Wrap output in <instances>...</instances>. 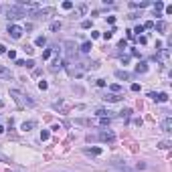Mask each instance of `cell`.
I'll return each mask as SVG.
<instances>
[{"label": "cell", "mask_w": 172, "mask_h": 172, "mask_svg": "<svg viewBox=\"0 0 172 172\" xmlns=\"http://www.w3.org/2000/svg\"><path fill=\"white\" fill-rule=\"evenodd\" d=\"M0 10H2V6H0Z\"/></svg>", "instance_id": "obj_48"}, {"label": "cell", "mask_w": 172, "mask_h": 172, "mask_svg": "<svg viewBox=\"0 0 172 172\" xmlns=\"http://www.w3.org/2000/svg\"><path fill=\"white\" fill-rule=\"evenodd\" d=\"M95 116H97V118H112V116H114V112H107V110H97V112H95Z\"/></svg>", "instance_id": "obj_20"}, {"label": "cell", "mask_w": 172, "mask_h": 172, "mask_svg": "<svg viewBox=\"0 0 172 172\" xmlns=\"http://www.w3.org/2000/svg\"><path fill=\"white\" fill-rule=\"evenodd\" d=\"M2 132H4V128H2V126H0V134H2Z\"/></svg>", "instance_id": "obj_47"}, {"label": "cell", "mask_w": 172, "mask_h": 172, "mask_svg": "<svg viewBox=\"0 0 172 172\" xmlns=\"http://www.w3.org/2000/svg\"><path fill=\"white\" fill-rule=\"evenodd\" d=\"M25 16H29V10L20 8V6H16V4L6 6V18H8V20H18V18H25Z\"/></svg>", "instance_id": "obj_1"}, {"label": "cell", "mask_w": 172, "mask_h": 172, "mask_svg": "<svg viewBox=\"0 0 172 172\" xmlns=\"http://www.w3.org/2000/svg\"><path fill=\"white\" fill-rule=\"evenodd\" d=\"M0 107H4V101H2V99H0Z\"/></svg>", "instance_id": "obj_46"}, {"label": "cell", "mask_w": 172, "mask_h": 172, "mask_svg": "<svg viewBox=\"0 0 172 172\" xmlns=\"http://www.w3.org/2000/svg\"><path fill=\"white\" fill-rule=\"evenodd\" d=\"M99 126H110V118H99Z\"/></svg>", "instance_id": "obj_34"}, {"label": "cell", "mask_w": 172, "mask_h": 172, "mask_svg": "<svg viewBox=\"0 0 172 172\" xmlns=\"http://www.w3.org/2000/svg\"><path fill=\"white\" fill-rule=\"evenodd\" d=\"M53 12H55V8H39V10H35V12H29V16L43 20V18H49V14H53Z\"/></svg>", "instance_id": "obj_3"}, {"label": "cell", "mask_w": 172, "mask_h": 172, "mask_svg": "<svg viewBox=\"0 0 172 172\" xmlns=\"http://www.w3.org/2000/svg\"><path fill=\"white\" fill-rule=\"evenodd\" d=\"M83 152L87 154V156H99L101 154V148H85Z\"/></svg>", "instance_id": "obj_17"}, {"label": "cell", "mask_w": 172, "mask_h": 172, "mask_svg": "<svg viewBox=\"0 0 172 172\" xmlns=\"http://www.w3.org/2000/svg\"><path fill=\"white\" fill-rule=\"evenodd\" d=\"M10 95L14 97V101H16L20 107H25V105H35V101H33L31 97H25L23 93H18L16 89H10Z\"/></svg>", "instance_id": "obj_2"}, {"label": "cell", "mask_w": 172, "mask_h": 172, "mask_svg": "<svg viewBox=\"0 0 172 172\" xmlns=\"http://www.w3.org/2000/svg\"><path fill=\"white\" fill-rule=\"evenodd\" d=\"M61 6L65 8V10H71V8H73V2H71V0H65V2H63Z\"/></svg>", "instance_id": "obj_27"}, {"label": "cell", "mask_w": 172, "mask_h": 172, "mask_svg": "<svg viewBox=\"0 0 172 172\" xmlns=\"http://www.w3.org/2000/svg\"><path fill=\"white\" fill-rule=\"evenodd\" d=\"M2 53H6V47H4V45H0V55H2Z\"/></svg>", "instance_id": "obj_45"}, {"label": "cell", "mask_w": 172, "mask_h": 172, "mask_svg": "<svg viewBox=\"0 0 172 172\" xmlns=\"http://www.w3.org/2000/svg\"><path fill=\"white\" fill-rule=\"evenodd\" d=\"M154 29H156L158 33H164V31L168 29V25L164 23V20H158V23H154Z\"/></svg>", "instance_id": "obj_18"}, {"label": "cell", "mask_w": 172, "mask_h": 172, "mask_svg": "<svg viewBox=\"0 0 172 172\" xmlns=\"http://www.w3.org/2000/svg\"><path fill=\"white\" fill-rule=\"evenodd\" d=\"M120 114H122V118H124V120H128V118L132 116V110H128V107H126V110H124V112H120Z\"/></svg>", "instance_id": "obj_29"}, {"label": "cell", "mask_w": 172, "mask_h": 172, "mask_svg": "<svg viewBox=\"0 0 172 172\" xmlns=\"http://www.w3.org/2000/svg\"><path fill=\"white\" fill-rule=\"evenodd\" d=\"M110 89H112V93H120V91H122V85L114 83V85H110Z\"/></svg>", "instance_id": "obj_25"}, {"label": "cell", "mask_w": 172, "mask_h": 172, "mask_svg": "<svg viewBox=\"0 0 172 172\" xmlns=\"http://www.w3.org/2000/svg\"><path fill=\"white\" fill-rule=\"evenodd\" d=\"M164 10H166V14H172V4L170 6H164Z\"/></svg>", "instance_id": "obj_43"}, {"label": "cell", "mask_w": 172, "mask_h": 172, "mask_svg": "<svg viewBox=\"0 0 172 172\" xmlns=\"http://www.w3.org/2000/svg\"><path fill=\"white\" fill-rule=\"evenodd\" d=\"M25 67H27V69H33V67H35V61H33V59L25 61Z\"/></svg>", "instance_id": "obj_33"}, {"label": "cell", "mask_w": 172, "mask_h": 172, "mask_svg": "<svg viewBox=\"0 0 172 172\" xmlns=\"http://www.w3.org/2000/svg\"><path fill=\"white\" fill-rule=\"evenodd\" d=\"M138 43H140V45H146L148 39H146V37H138Z\"/></svg>", "instance_id": "obj_40"}, {"label": "cell", "mask_w": 172, "mask_h": 172, "mask_svg": "<svg viewBox=\"0 0 172 172\" xmlns=\"http://www.w3.org/2000/svg\"><path fill=\"white\" fill-rule=\"evenodd\" d=\"M23 29H20L18 25H8V35L12 37V39H20V37H23Z\"/></svg>", "instance_id": "obj_6"}, {"label": "cell", "mask_w": 172, "mask_h": 172, "mask_svg": "<svg viewBox=\"0 0 172 172\" xmlns=\"http://www.w3.org/2000/svg\"><path fill=\"white\" fill-rule=\"evenodd\" d=\"M65 47H67V55H69V59H73V55H75V47H73V43H71V41H67V43H65Z\"/></svg>", "instance_id": "obj_19"}, {"label": "cell", "mask_w": 172, "mask_h": 172, "mask_svg": "<svg viewBox=\"0 0 172 172\" xmlns=\"http://www.w3.org/2000/svg\"><path fill=\"white\" fill-rule=\"evenodd\" d=\"M91 49H93V45H91V43H89V41H85V43H83V45H81V53H89Z\"/></svg>", "instance_id": "obj_21"}, {"label": "cell", "mask_w": 172, "mask_h": 172, "mask_svg": "<svg viewBox=\"0 0 172 172\" xmlns=\"http://www.w3.org/2000/svg\"><path fill=\"white\" fill-rule=\"evenodd\" d=\"M35 128H37V122L29 120V122H25L23 126H20V130H23V132H31V130H35Z\"/></svg>", "instance_id": "obj_11"}, {"label": "cell", "mask_w": 172, "mask_h": 172, "mask_svg": "<svg viewBox=\"0 0 172 172\" xmlns=\"http://www.w3.org/2000/svg\"><path fill=\"white\" fill-rule=\"evenodd\" d=\"M51 57V49H47V51H43V59H49Z\"/></svg>", "instance_id": "obj_39"}, {"label": "cell", "mask_w": 172, "mask_h": 172, "mask_svg": "<svg viewBox=\"0 0 172 172\" xmlns=\"http://www.w3.org/2000/svg\"><path fill=\"white\" fill-rule=\"evenodd\" d=\"M162 132H164V134H170V132H172V118H170V116L162 120Z\"/></svg>", "instance_id": "obj_9"}, {"label": "cell", "mask_w": 172, "mask_h": 172, "mask_svg": "<svg viewBox=\"0 0 172 172\" xmlns=\"http://www.w3.org/2000/svg\"><path fill=\"white\" fill-rule=\"evenodd\" d=\"M85 12H87V4H79V6L75 8V12H73V18H77V16H83Z\"/></svg>", "instance_id": "obj_14"}, {"label": "cell", "mask_w": 172, "mask_h": 172, "mask_svg": "<svg viewBox=\"0 0 172 172\" xmlns=\"http://www.w3.org/2000/svg\"><path fill=\"white\" fill-rule=\"evenodd\" d=\"M114 33H116V29H112V31H107V33H103V35H101V37H103V39H105V41H110V39H112V35H114Z\"/></svg>", "instance_id": "obj_28"}, {"label": "cell", "mask_w": 172, "mask_h": 172, "mask_svg": "<svg viewBox=\"0 0 172 172\" xmlns=\"http://www.w3.org/2000/svg\"><path fill=\"white\" fill-rule=\"evenodd\" d=\"M142 27H144V29H148V31H152V29H154V23H152V20H148V23H144Z\"/></svg>", "instance_id": "obj_31"}, {"label": "cell", "mask_w": 172, "mask_h": 172, "mask_svg": "<svg viewBox=\"0 0 172 172\" xmlns=\"http://www.w3.org/2000/svg\"><path fill=\"white\" fill-rule=\"evenodd\" d=\"M128 47V41H120V45H118V49H126Z\"/></svg>", "instance_id": "obj_38"}, {"label": "cell", "mask_w": 172, "mask_h": 172, "mask_svg": "<svg viewBox=\"0 0 172 172\" xmlns=\"http://www.w3.org/2000/svg\"><path fill=\"white\" fill-rule=\"evenodd\" d=\"M35 45H37V47H45V45H47V39H45V37H37V39H35Z\"/></svg>", "instance_id": "obj_22"}, {"label": "cell", "mask_w": 172, "mask_h": 172, "mask_svg": "<svg viewBox=\"0 0 172 172\" xmlns=\"http://www.w3.org/2000/svg\"><path fill=\"white\" fill-rule=\"evenodd\" d=\"M132 33H134V35H138V37H140V33H144V27H142V25H138V27H136V29H134V31H132Z\"/></svg>", "instance_id": "obj_32"}, {"label": "cell", "mask_w": 172, "mask_h": 172, "mask_svg": "<svg viewBox=\"0 0 172 172\" xmlns=\"http://www.w3.org/2000/svg\"><path fill=\"white\" fill-rule=\"evenodd\" d=\"M136 73H138V75H140V73H142V75L148 73V63H146V61H140L138 65H136Z\"/></svg>", "instance_id": "obj_13"}, {"label": "cell", "mask_w": 172, "mask_h": 172, "mask_svg": "<svg viewBox=\"0 0 172 172\" xmlns=\"http://www.w3.org/2000/svg\"><path fill=\"white\" fill-rule=\"evenodd\" d=\"M146 6H152L150 0H144V2H130V8H146Z\"/></svg>", "instance_id": "obj_15"}, {"label": "cell", "mask_w": 172, "mask_h": 172, "mask_svg": "<svg viewBox=\"0 0 172 172\" xmlns=\"http://www.w3.org/2000/svg\"><path fill=\"white\" fill-rule=\"evenodd\" d=\"M0 79H6V81H10V79H12L10 69H6V67H2V65H0Z\"/></svg>", "instance_id": "obj_12"}, {"label": "cell", "mask_w": 172, "mask_h": 172, "mask_svg": "<svg viewBox=\"0 0 172 172\" xmlns=\"http://www.w3.org/2000/svg\"><path fill=\"white\" fill-rule=\"evenodd\" d=\"M132 91H140V85L138 83H132Z\"/></svg>", "instance_id": "obj_42"}, {"label": "cell", "mask_w": 172, "mask_h": 172, "mask_svg": "<svg viewBox=\"0 0 172 172\" xmlns=\"http://www.w3.org/2000/svg\"><path fill=\"white\" fill-rule=\"evenodd\" d=\"M122 97H124V95H120V93H107L103 99H105V101H112V103H114V101H122Z\"/></svg>", "instance_id": "obj_16"}, {"label": "cell", "mask_w": 172, "mask_h": 172, "mask_svg": "<svg viewBox=\"0 0 172 172\" xmlns=\"http://www.w3.org/2000/svg\"><path fill=\"white\" fill-rule=\"evenodd\" d=\"M158 148H160V150H168V148H172V142H168V140H162V142L158 144Z\"/></svg>", "instance_id": "obj_23"}, {"label": "cell", "mask_w": 172, "mask_h": 172, "mask_svg": "<svg viewBox=\"0 0 172 172\" xmlns=\"http://www.w3.org/2000/svg\"><path fill=\"white\" fill-rule=\"evenodd\" d=\"M95 140H101V142H110V144H112V142L116 140V134H114L112 130H103V132H99V136H97Z\"/></svg>", "instance_id": "obj_5"}, {"label": "cell", "mask_w": 172, "mask_h": 172, "mask_svg": "<svg viewBox=\"0 0 172 172\" xmlns=\"http://www.w3.org/2000/svg\"><path fill=\"white\" fill-rule=\"evenodd\" d=\"M81 27H83V29H91V20H83Z\"/></svg>", "instance_id": "obj_36"}, {"label": "cell", "mask_w": 172, "mask_h": 172, "mask_svg": "<svg viewBox=\"0 0 172 172\" xmlns=\"http://www.w3.org/2000/svg\"><path fill=\"white\" fill-rule=\"evenodd\" d=\"M156 61H162V63H166L168 59H170V49H160L158 51V55L154 57Z\"/></svg>", "instance_id": "obj_8"}, {"label": "cell", "mask_w": 172, "mask_h": 172, "mask_svg": "<svg viewBox=\"0 0 172 172\" xmlns=\"http://www.w3.org/2000/svg\"><path fill=\"white\" fill-rule=\"evenodd\" d=\"M23 49H25V51H27V53H29V55H33V53H35V49H33V47H31V45H25V47H23Z\"/></svg>", "instance_id": "obj_37"}, {"label": "cell", "mask_w": 172, "mask_h": 172, "mask_svg": "<svg viewBox=\"0 0 172 172\" xmlns=\"http://www.w3.org/2000/svg\"><path fill=\"white\" fill-rule=\"evenodd\" d=\"M6 55H8V59H16V53L14 51H6Z\"/></svg>", "instance_id": "obj_41"}, {"label": "cell", "mask_w": 172, "mask_h": 172, "mask_svg": "<svg viewBox=\"0 0 172 172\" xmlns=\"http://www.w3.org/2000/svg\"><path fill=\"white\" fill-rule=\"evenodd\" d=\"M114 75H116V77H118L120 81H132V73H128L126 69H118V71H116Z\"/></svg>", "instance_id": "obj_7"}, {"label": "cell", "mask_w": 172, "mask_h": 172, "mask_svg": "<svg viewBox=\"0 0 172 172\" xmlns=\"http://www.w3.org/2000/svg\"><path fill=\"white\" fill-rule=\"evenodd\" d=\"M49 138H51V132H49V130H43V132H41V140H43V142L49 140Z\"/></svg>", "instance_id": "obj_26"}, {"label": "cell", "mask_w": 172, "mask_h": 172, "mask_svg": "<svg viewBox=\"0 0 172 172\" xmlns=\"http://www.w3.org/2000/svg\"><path fill=\"white\" fill-rule=\"evenodd\" d=\"M148 97H152L154 101H160V103L168 101V95H166V93H154V91H150V93H148Z\"/></svg>", "instance_id": "obj_10"}, {"label": "cell", "mask_w": 172, "mask_h": 172, "mask_svg": "<svg viewBox=\"0 0 172 172\" xmlns=\"http://www.w3.org/2000/svg\"><path fill=\"white\" fill-rule=\"evenodd\" d=\"M51 31H53V33L61 31V23H51Z\"/></svg>", "instance_id": "obj_30"}, {"label": "cell", "mask_w": 172, "mask_h": 172, "mask_svg": "<svg viewBox=\"0 0 172 172\" xmlns=\"http://www.w3.org/2000/svg\"><path fill=\"white\" fill-rule=\"evenodd\" d=\"M134 126H142V118H136L134 120Z\"/></svg>", "instance_id": "obj_44"}, {"label": "cell", "mask_w": 172, "mask_h": 172, "mask_svg": "<svg viewBox=\"0 0 172 172\" xmlns=\"http://www.w3.org/2000/svg\"><path fill=\"white\" fill-rule=\"evenodd\" d=\"M110 170L112 172H134L132 168H128L124 162H120V160H114L112 162V166H110Z\"/></svg>", "instance_id": "obj_4"}, {"label": "cell", "mask_w": 172, "mask_h": 172, "mask_svg": "<svg viewBox=\"0 0 172 172\" xmlns=\"http://www.w3.org/2000/svg\"><path fill=\"white\" fill-rule=\"evenodd\" d=\"M162 8H164V2H154V12H162Z\"/></svg>", "instance_id": "obj_24"}, {"label": "cell", "mask_w": 172, "mask_h": 172, "mask_svg": "<svg viewBox=\"0 0 172 172\" xmlns=\"http://www.w3.org/2000/svg\"><path fill=\"white\" fill-rule=\"evenodd\" d=\"M47 87H49V83H47V81H39V89H43V91H45Z\"/></svg>", "instance_id": "obj_35"}]
</instances>
